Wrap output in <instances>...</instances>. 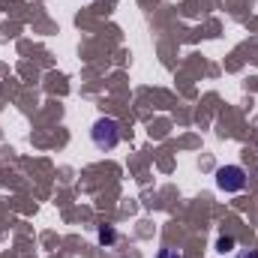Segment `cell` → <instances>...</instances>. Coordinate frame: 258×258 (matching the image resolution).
Instances as JSON below:
<instances>
[{
    "label": "cell",
    "instance_id": "obj_3",
    "mask_svg": "<svg viewBox=\"0 0 258 258\" xmlns=\"http://www.w3.org/2000/svg\"><path fill=\"white\" fill-rule=\"evenodd\" d=\"M234 246H237V240H234L231 234H222V237L216 240V249H219V252H231Z\"/></svg>",
    "mask_w": 258,
    "mask_h": 258
},
{
    "label": "cell",
    "instance_id": "obj_1",
    "mask_svg": "<svg viewBox=\"0 0 258 258\" xmlns=\"http://www.w3.org/2000/svg\"><path fill=\"white\" fill-rule=\"evenodd\" d=\"M90 141L96 150H114L120 144V123L114 117H99L90 129Z\"/></svg>",
    "mask_w": 258,
    "mask_h": 258
},
{
    "label": "cell",
    "instance_id": "obj_4",
    "mask_svg": "<svg viewBox=\"0 0 258 258\" xmlns=\"http://www.w3.org/2000/svg\"><path fill=\"white\" fill-rule=\"evenodd\" d=\"M96 237H99V243H114V240H117V234H114V228H108V225H102Z\"/></svg>",
    "mask_w": 258,
    "mask_h": 258
},
{
    "label": "cell",
    "instance_id": "obj_6",
    "mask_svg": "<svg viewBox=\"0 0 258 258\" xmlns=\"http://www.w3.org/2000/svg\"><path fill=\"white\" fill-rule=\"evenodd\" d=\"M237 258H258V249H243V252H237Z\"/></svg>",
    "mask_w": 258,
    "mask_h": 258
},
{
    "label": "cell",
    "instance_id": "obj_2",
    "mask_svg": "<svg viewBox=\"0 0 258 258\" xmlns=\"http://www.w3.org/2000/svg\"><path fill=\"white\" fill-rule=\"evenodd\" d=\"M216 186L222 192H243L246 189V171L240 165H222V168H216Z\"/></svg>",
    "mask_w": 258,
    "mask_h": 258
},
{
    "label": "cell",
    "instance_id": "obj_5",
    "mask_svg": "<svg viewBox=\"0 0 258 258\" xmlns=\"http://www.w3.org/2000/svg\"><path fill=\"white\" fill-rule=\"evenodd\" d=\"M159 258H180V252L171 249V246H165V249H159Z\"/></svg>",
    "mask_w": 258,
    "mask_h": 258
}]
</instances>
